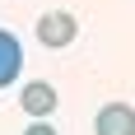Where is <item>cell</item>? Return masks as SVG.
Segmentation results:
<instances>
[{
  "mask_svg": "<svg viewBox=\"0 0 135 135\" xmlns=\"http://www.w3.org/2000/svg\"><path fill=\"white\" fill-rule=\"evenodd\" d=\"M75 37H79V19H75L70 9H47L37 19V42H42V47L61 51V47H70Z\"/></svg>",
  "mask_w": 135,
  "mask_h": 135,
  "instance_id": "1",
  "label": "cell"
},
{
  "mask_svg": "<svg viewBox=\"0 0 135 135\" xmlns=\"http://www.w3.org/2000/svg\"><path fill=\"white\" fill-rule=\"evenodd\" d=\"M23 135H56V126H51V121H33Z\"/></svg>",
  "mask_w": 135,
  "mask_h": 135,
  "instance_id": "5",
  "label": "cell"
},
{
  "mask_svg": "<svg viewBox=\"0 0 135 135\" xmlns=\"http://www.w3.org/2000/svg\"><path fill=\"white\" fill-rule=\"evenodd\" d=\"M19 103H23V112L33 117V121H47V117L56 112V103H61V98H56V89H51L47 79H33V84H23Z\"/></svg>",
  "mask_w": 135,
  "mask_h": 135,
  "instance_id": "3",
  "label": "cell"
},
{
  "mask_svg": "<svg viewBox=\"0 0 135 135\" xmlns=\"http://www.w3.org/2000/svg\"><path fill=\"white\" fill-rule=\"evenodd\" d=\"M93 135H135V107L131 103H107L93 117Z\"/></svg>",
  "mask_w": 135,
  "mask_h": 135,
  "instance_id": "2",
  "label": "cell"
},
{
  "mask_svg": "<svg viewBox=\"0 0 135 135\" xmlns=\"http://www.w3.org/2000/svg\"><path fill=\"white\" fill-rule=\"evenodd\" d=\"M19 75H23V47L9 28H0V89H9Z\"/></svg>",
  "mask_w": 135,
  "mask_h": 135,
  "instance_id": "4",
  "label": "cell"
}]
</instances>
